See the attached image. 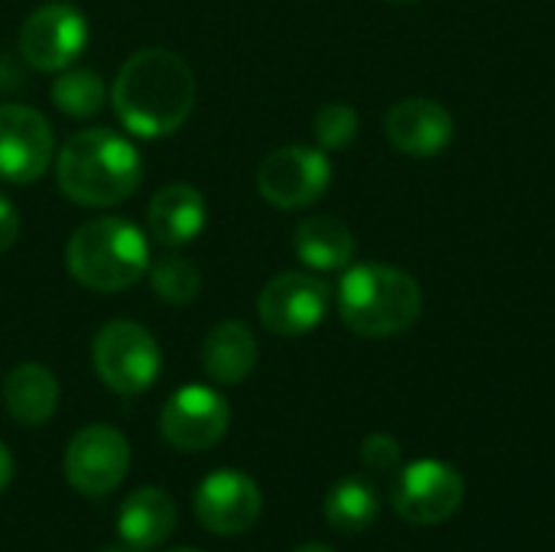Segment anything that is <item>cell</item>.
Here are the masks:
<instances>
[{"label":"cell","mask_w":555,"mask_h":552,"mask_svg":"<svg viewBox=\"0 0 555 552\" xmlns=\"http://www.w3.org/2000/svg\"><path fill=\"white\" fill-rule=\"evenodd\" d=\"M195 94L198 88L189 62L169 49L133 52L111 85L114 114L130 133L143 140L176 133L189 120Z\"/></svg>","instance_id":"6da1fadb"},{"label":"cell","mask_w":555,"mask_h":552,"mask_svg":"<svg viewBox=\"0 0 555 552\" xmlns=\"http://www.w3.org/2000/svg\"><path fill=\"white\" fill-rule=\"evenodd\" d=\"M384 133L397 153L413 159H433L455 140L452 114L433 98H403L390 104L384 117Z\"/></svg>","instance_id":"5bb4252c"},{"label":"cell","mask_w":555,"mask_h":552,"mask_svg":"<svg viewBox=\"0 0 555 552\" xmlns=\"http://www.w3.org/2000/svg\"><path fill=\"white\" fill-rule=\"evenodd\" d=\"M228 426H231L228 400L205 384L179 387L163 403V413H159V433L179 452H205L218 446Z\"/></svg>","instance_id":"9c48e42d"},{"label":"cell","mask_w":555,"mask_h":552,"mask_svg":"<svg viewBox=\"0 0 555 552\" xmlns=\"http://www.w3.org/2000/svg\"><path fill=\"white\" fill-rule=\"evenodd\" d=\"M325 521L338 530V534H361L367 530L374 521H377V511H380V498H377V488L367 482V478H341L328 488L325 495Z\"/></svg>","instance_id":"ffe728a7"},{"label":"cell","mask_w":555,"mask_h":552,"mask_svg":"<svg viewBox=\"0 0 555 552\" xmlns=\"http://www.w3.org/2000/svg\"><path fill=\"white\" fill-rule=\"evenodd\" d=\"M462 501H465L462 475L439 459L410 462L393 485V511L416 527H433L449 521L462 508Z\"/></svg>","instance_id":"30bf717a"},{"label":"cell","mask_w":555,"mask_h":552,"mask_svg":"<svg viewBox=\"0 0 555 552\" xmlns=\"http://www.w3.org/2000/svg\"><path fill=\"white\" fill-rule=\"evenodd\" d=\"M88 46V20L68 0H49L36 7L16 36V52L36 72H62Z\"/></svg>","instance_id":"8992f818"},{"label":"cell","mask_w":555,"mask_h":552,"mask_svg":"<svg viewBox=\"0 0 555 552\" xmlns=\"http://www.w3.org/2000/svg\"><path fill=\"white\" fill-rule=\"evenodd\" d=\"M328 286L312 277V273H280L273 277L257 299V316L263 322L267 332L283 335V338H296L306 335L312 329H319V322L328 312Z\"/></svg>","instance_id":"7c38bea8"},{"label":"cell","mask_w":555,"mask_h":552,"mask_svg":"<svg viewBox=\"0 0 555 552\" xmlns=\"http://www.w3.org/2000/svg\"><path fill=\"white\" fill-rule=\"evenodd\" d=\"M293 251L309 270H345L354 257V234L335 215H309L293 231Z\"/></svg>","instance_id":"ac0fdd59"},{"label":"cell","mask_w":555,"mask_h":552,"mask_svg":"<svg viewBox=\"0 0 555 552\" xmlns=\"http://www.w3.org/2000/svg\"><path fill=\"white\" fill-rule=\"evenodd\" d=\"M3 403L20 426H42L59 407V381L46 364H16L3 381Z\"/></svg>","instance_id":"d6986e66"},{"label":"cell","mask_w":555,"mask_h":552,"mask_svg":"<svg viewBox=\"0 0 555 552\" xmlns=\"http://www.w3.org/2000/svg\"><path fill=\"white\" fill-rule=\"evenodd\" d=\"M130 442L120 429L91 423L78 429L65 449V482L85 498H107L127 478Z\"/></svg>","instance_id":"ba28073f"},{"label":"cell","mask_w":555,"mask_h":552,"mask_svg":"<svg viewBox=\"0 0 555 552\" xmlns=\"http://www.w3.org/2000/svg\"><path fill=\"white\" fill-rule=\"evenodd\" d=\"M52 127L26 104H0V179L33 185L52 166Z\"/></svg>","instance_id":"8fae6325"},{"label":"cell","mask_w":555,"mask_h":552,"mask_svg":"<svg viewBox=\"0 0 555 552\" xmlns=\"http://www.w3.org/2000/svg\"><path fill=\"white\" fill-rule=\"evenodd\" d=\"M205 221H208V205L202 192L189 182H169L150 198L146 238H153L163 247H182L205 231Z\"/></svg>","instance_id":"9a60e30c"},{"label":"cell","mask_w":555,"mask_h":552,"mask_svg":"<svg viewBox=\"0 0 555 552\" xmlns=\"http://www.w3.org/2000/svg\"><path fill=\"white\" fill-rule=\"evenodd\" d=\"M49 98L52 104L65 114V117H78V120H88L94 117L104 101H107V88H104V78L91 68H81V65H68L59 72V78L52 81L49 88Z\"/></svg>","instance_id":"44dd1931"},{"label":"cell","mask_w":555,"mask_h":552,"mask_svg":"<svg viewBox=\"0 0 555 552\" xmlns=\"http://www.w3.org/2000/svg\"><path fill=\"white\" fill-rule=\"evenodd\" d=\"M179 511L163 488H137L117 514V537L133 552L163 547L176 530Z\"/></svg>","instance_id":"2e32d148"},{"label":"cell","mask_w":555,"mask_h":552,"mask_svg":"<svg viewBox=\"0 0 555 552\" xmlns=\"http://www.w3.org/2000/svg\"><path fill=\"white\" fill-rule=\"evenodd\" d=\"M16 238H20V211L7 195H0V254L10 251Z\"/></svg>","instance_id":"d4e9b609"},{"label":"cell","mask_w":555,"mask_h":552,"mask_svg":"<svg viewBox=\"0 0 555 552\" xmlns=\"http://www.w3.org/2000/svg\"><path fill=\"white\" fill-rule=\"evenodd\" d=\"M423 312L420 283L390 264H358L338 283V316L361 338H393Z\"/></svg>","instance_id":"277c9868"},{"label":"cell","mask_w":555,"mask_h":552,"mask_svg":"<svg viewBox=\"0 0 555 552\" xmlns=\"http://www.w3.org/2000/svg\"><path fill=\"white\" fill-rule=\"evenodd\" d=\"M65 267L91 293H124L146 277L150 241L133 221L101 215L72 231Z\"/></svg>","instance_id":"3957f363"},{"label":"cell","mask_w":555,"mask_h":552,"mask_svg":"<svg viewBox=\"0 0 555 552\" xmlns=\"http://www.w3.org/2000/svg\"><path fill=\"white\" fill-rule=\"evenodd\" d=\"M260 358L257 338L254 332L237 322V319H224L218 322L202 345V368L211 381L218 384H241L254 374Z\"/></svg>","instance_id":"e0dca14e"},{"label":"cell","mask_w":555,"mask_h":552,"mask_svg":"<svg viewBox=\"0 0 555 552\" xmlns=\"http://www.w3.org/2000/svg\"><path fill=\"white\" fill-rule=\"evenodd\" d=\"M101 552H133V550H130V547H104Z\"/></svg>","instance_id":"83f0119b"},{"label":"cell","mask_w":555,"mask_h":552,"mask_svg":"<svg viewBox=\"0 0 555 552\" xmlns=\"http://www.w3.org/2000/svg\"><path fill=\"white\" fill-rule=\"evenodd\" d=\"M143 179L137 146L111 127H88L65 140L55 159V182L65 198L85 208L127 202Z\"/></svg>","instance_id":"7a4b0ae2"},{"label":"cell","mask_w":555,"mask_h":552,"mask_svg":"<svg viewBox=\"0 0 555 552\" xmlns=\"http://www.w3.org/2000/svg\"><path fill=\"white\" fill-rule=\"evenodd\" d=\"M195 517L205 530L218 537H237L250 530L263 511V495L257 482L244 472L221 468L202 478L195 491Z\"/></svg>","instance_id":"4fadbf2b"},{"label":"cell","mask_w":555,"mask_h":552,"mask_svg":"<svg viewBox=\"0 0 555 552\" xmlns=\"http://www.w3.org/2000/svg\"><path fill=\"white\" fill-rule=\"evenodd\" d=\"M296 552H335L332 547H322V543H309V547H299Z\"/></svg>","instance_id":"4316f807"},{"label":"cell","mask_w":555,"mask_h":552,"mask_svg":"<svg viewBox=\"0 0 555 552\" xmlns=\"http://www.w3.org/2000/svg\"><path fill=\"white\" fill-rule=\"evenodd\" d=\"M387 3H416V0H387Z\"/></svg>","instance_id":"f1b7e54d"},{"label":"cell","mask_w":555,"mask_h":552,"mask_svg":"<svg viewBox=\"0 0 555 552\" xmlns=\"http://www.w3.org/2000/svg\"><path fill=\"white\" fill-rule=\"evenodd\" d=\"M332 182V163L322 146H280L257 169V192L280 211L315 205Z\"/></svg>","instance_id":"52a82bcc"},{"label":"cell","mask_w":555,"mask_h":552,"mask_svg":"<svg viewBox=\"0 0 555 552\" xmlns=\"http://www.w3.org/2000/svg\"><path fill=\"white\" fill-rule=\"evenodd\" d=\"M10 482H13V455H10V449L0 442V495L10 488Z\"/></svg>","instance_id":"484cf974"},{"label":"cell","mask_w":555,"mask_h":552,"mask_svg":"<svg viewBox=\"0 0 555 552\" xmlns=\"http://www.w3.org/2000/svg\"><path fill=\"white\" fill-rule=\"evenodd\" d=\"M179 552H198V550H179Z\"/></svg>","instance_id":"f546056e"},{"label":"cell","mask_w":555,"mask_h":552,"mask_svg":"<svg viewBox=\"0 0 555 552\" xmlns=\"http://www.w3.org/2000/svg\"><path fill=\"white\" fill-rule=\"evenodd\" d=\"M358 111L345 101H332V104H322L315 120H312V130H315V140L322 150H345L354 143L358 137Z\"/></svg>","instance_id":"603a6c76"},{"label":"cell","mask_w":555,"mask_h":552,"mask_svg":"<svg viewBox=\"0 0 555 552\" xmlns=\"http://www.w3.org/2000/svg\"><path fill=\"white\" fill-rule=\"evenodd\" d=\"M91 364L104 387L120 397H140L156 384L163 355L156 338L140 322L114 319L94 335Z\"/></svg>","instance_id":"5b68a950"},{"label":"cell","mask_w":555,"mask_h":552,"mask_svg":"<svg viewBox=\"0 0 555 552\" xmlns=\"http://www.w3.org/2000/svg\"><path fill=\"white\" fill-rule=\"evenodd\" d=\"M150 286H153V296H159L163 303L169 306H185L198 296L202 290V273L198 267L189 260V257H179V254H166L159 260H150Z\"/></svg>","instance_id":"7402d4cb"},{"label":"cell","mask_w":555,"mask_h":552,"mask_svg":"<svg viewBox=\"0 0 555 552\" xmlns=\"http://www.w3.org/2000/svg\"><path fill=\"white\" fill-rule=\"evenodd\" d=\"M403 459V449L400 442L390 436V433H371L364 442H361V462L371 468V472H393Z\"/></svg>","instance_id":"cb8c5ba5"}]
</instances>
